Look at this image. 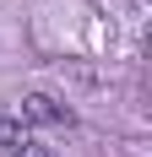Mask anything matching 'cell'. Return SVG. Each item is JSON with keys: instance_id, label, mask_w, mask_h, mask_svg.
Listing matches in <instances>:
<instances>
[{"instance_id": "6da1fadb", "label": "cell", "mask_w": 152, "mask_h": 157, "mask_svg": "<svg viewBox=\"0 0 152 157\" xmlns=\"http://www.w3.org/2000/svg\"><path fill=\"white\" fill-rule=\"evenodd\" d=\"M16 119L22 125H71V109L60 98H49V92H27L22 109H16Z\"/></svg>"}, {"instance_id": "7a4b0ae2", "label": "cell", "mask_w": 152, "mask_h": 157, "mask_svg": "<svg viewBox=\"0 0 152 157\" xmlns=\"http://www.w3.org/2000/svg\"><path fill=\"white\" fill-rule=\"evenodd\" d=\"M22 141H27V125L16 114H0V152H16Z\"/></svg>"}, {"instance_id": "3957f363", "label": "cell", "mask_w": 152, "mask_h": 157, "mask_svg": "<svg viewBox=\"0 0 152 157\" xmlns=\"http://www.w3.org/2000/svg\"><path fill=\"white\" fill-rule=\"evenodd\" d=\"M6 157H49V152H44V146H38V141H33V136H27V141L16 146V152H6Z\"/></svg>"}]
</instances>
